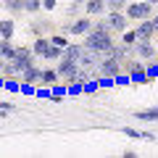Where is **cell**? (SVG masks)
Listing matches in <instances>:
<instances>
[{
    "mask_svg": "<svg viewBox=\"0 0 158 158\" xmlns=\"http://www.w3.org/2000/svg\"><path fill=\"white\" fill-rule=\"evenodd\" d=\"M111 21H108V16L106 19H100V21H95L92 24V29L87 32V37H85V48L87 50H95L98 56H106V53H111V48L116 45L113 42V37H111Z\"/></svg>",
    "mask_w": 158,
    "mask_h": 158,
    "instance_id": "1",
    "label": "cell"
},
{
    "mask_svg": "<svg viewBox=\"0 0 158 158\" xmlns=\"http://www.w3.org/2000/svg\"><path fill=\"white\" fill-rule=\"evenodd\" d=\"M34 58H37V53L32 50V45H29V48H27V45H19V48H16V56H13V66H16V74H19V77H21V74H24V71H27V69L34 63Z\"/></svg>",
    "mask_w": 158,
    "mask_h": 158,
    "instance_id": "2",
    "label": "cell"
},
{
    "mask_svg": "<svg viewBox=\"0 0 158 158\" xmlns=\"http://www.w3.org/2000/svg\"><path fill=\"white\" fill-rule=\"evenodd\" d=\"M98 71H100V77H106V79H116L118 74H121V61L113 58L111 53H106V58H100V63H98Z\"/></svg>",
    "mask_w": 158,
    "mask_h": 158,
    "instance_id": "3",
    "label": "cell"
},
{
    "mask_svg": "<svg viewBox=\"0 0 158 158\" xmlns=\"http://www.w3.org/2000/svg\"><path fill=\"white\" fill-rule=\"evenodd\" d=\"M127 16L132 21H142V19H153V3L142 0V3H129L127 6Z\"/></svg>",
    "mask_w": 158,
    "mask_h": 158,
    "instance_id": "4",
    "label": "cell"
},
{
    "mask_svg": "<svg viewBox=\"0 0 158 158\" xmlns=\"http://www.w3.org/2000/svg\"><path fill=\"white\" fill-rule=\"evenodd\" d=\"M79 69H82V63H79V61H74V58H69V56H61V61H58V74H61V82H66L69 77H74Z\"/></svg>",
    "mask_w": 158,
    "mask_h": 158,
    "instance_id": "5",
    "label": "cell"
},
{
    "mask_svg": "<svg viewBox=\"0 0 158 158\" xmlns=\"http://www.w3.org/2000/svg\"><path fill=\"white\" fill-rule=\"evenodd\" d=\"M132 50H135V56L140 58V61H150V58L156 56V48H153V40H137L135 45H132Z\"/></svg>",
    "mask_w": 158,
    "mask_h": 158,
    "instance_id": "6",
    "label": "cell"
},
{
    "mask_svg": "<svg viewBox=\"0 0 158 158\" xmlns=\"http://www.w3.org/2000/svg\"><path fill=\"white\" fill-rule=\"evenodd\" d=\"M108 21H111V29H113V32L121 34V32H127V27H129L132 19L127 16V11H111V13H108Z\"/></svg>",
    "mask_w": 158,
    "mask_h": 158,
    "instance_id": "7",
    "label": "cell"
},
{
    "mask_svg": "<svg viewBox=\"0 0 158 158\" xmlns=\"http://www.w3.org/2000/svg\"><path fill=\"white\" fill-rule=\"evenodd\" d=\"M92 24H95V21H92V19H77V21H71V24H69V34H71V37H79V34H87V32H90V29H92Z\"/></svg>",
    "mask_w": 158,
    "mask_h": 158,
    "instance_id": "8",
    "label": "cell"
},
{
    "mask_svg": "<svg viewBox=\"0 0 158 158\" xmlns=\"http://www.w3.org/2000/svg\"><path fill=\"white\" fill-rule=\"evenodd\" d=\"M129 77H132V82H148L145 61H132L129 63Z\"/></svg>",
    "mask_w": 158,
    "mask_h": 158,
    "instance_id": "9",
    "label": "cell"
},
{
    "mask_svg": "<svg viewBox=\"0 0 158 158\" xmlns=\"http://www.w3.org/2000/svg\"><path fill=\"white\" fill-rule=\"evenodd\" d=\"M153 34H158L156 27H153V19H142V21H137V37H140V40H153Z\"/></svg>",
    "mask_w": 158,
    "mask_h": 158,
    "instance_id": "10",
    "label": "cell"
},
{
    "mask_svg": "<svg viewBox=\"0 0 158 158\" xmlns=\"http://www.w3.org/2000/svg\"><path fill=\"white\" fill-rule=\"evenodd\" d=\"M21 82H27V85H40V82H42V69H40L37 63H32V66L21 74Z\"/></svg>",
    "mask_w": 158,
    "mask_h": 158,
    "instance_id": "11",
    "label": "cell"
},
{
    "mask_svg": "<svg viewBox=\"0 0 158 158\" xmlns=\"http://www.w3.org/2000/svg\"><path fill=\"white\" fill-rule=\"evenodd\" d=\"M85 8H87V16H103L106 8H108V3L106 0H87Z\"/></svg>",
    "mask_w": 158,
    "mask_h": 158,
    "instance_id": "12",
    "label": "cell"
},
{
    "mask_svg": "<svg viewBox=\"0 0 158 158\" xmlns=\"http://www.w3.org/2000/svg\"><path fill=\"white\" fill-rule=\"evenodd\" d=\"M50 45H53V42H50V37H45V34H40V37H34V42H32V50L37 53L40 58H42V56H45V50H48Z\"/></svg>",
    "mask_w": 158,
    "mask_h": 158,
    "instance_id": "13",
    "label": "cell"
},
{
    "mask_svg": "<svg viewBox=\"0 0 158 158\" xmlns=\"http://www.w3.org/2000/svg\"><path fill=\"white\" fill-rule=\"evenodd\" d=\"M13 32H16V21H13V19H3V24H0V37L11 40Z\"/></svg>",
    "mask_w": 158,
    "mask_h": 158,
    "instance_id": "14",
    "label": "cell"
},
{
    "mask_svg": "<svg viewBox=\"0 0 158 158\" xmlns=\"http://www.w3.org/2000/svg\"><path fill=\"white\" fill-rule=\"evenodd\" d=\"M19 48V45H16ZM16 48H13L11 40H3V45H0V56H3V61H13V56H16Z\"/></svg>",
    "mask_w": 158,
    "mask_h": 158,
    "instance_id": "15",
    "label": "cell"
},
{
    "mask_svg": "<svg viewBox=\"0 0 158 158\" xmlns=\"http://www.w3.org/2000/svg\"><path fill=\"white\" fill-rule=\"evenodd\" d=\"M61 79V74H58V69H42V85H48V87H53Z\"/></svg>",
    "mask_w": 158,
    "mask_h": 158,
    "instance_id": "16",
    "label": "cell"
},
{
    "mask_svg": "<svg viewBox=\"0 0 158 158\" xmlns=\"http://www.w3.org/2000/svg\"><path fill=\"white\" fill-rule=\"evenodd\" d=\"M3 8H6L8 13H13V16H16V13H27L24 11V0H3Z\"/></svg>",
    "mask_w": 158,
    "mask_h": 158,
    "instance_id": "17",
    "label": "cell"
},
{
    "mask_svg": "<svg viewBox=\"0 0 158 158\" xmlns=\"http://www.w3.org/2000/svg\"><path fill=\"white\" fill-rule=\"evenodd\" d=\"M135 118H140V121H158V106L148 108V111H137Z\"/></svg>",
    "mask_w": 158,
    "mask_h": 158,
    "instance_id": "18",
    "label": "cell"
},
{
    "mask_svg": "<svg viewBox=\"0 0 158 158\" xmlns=\"http://www.w3.org/2000/svg\"><path fill=\"white\" fill-rule=\"evenodd\" d=\"M82 53H85V45H77V42H69V48L63 50V56L74 58V61H79L82 58Z\"/></svg>",
    "mask_w": 158,
    "mask_h": 158,
    "instance_id": "19",
    "label": "cell"
},
{
    "mask_svg": "<svg viewBox=\"0 0 158 158\" xmlns=\"http://www.w3.org/2000/svg\"><path fill=\"white\" fill-rule=\"evenodd\" d=\"M121 132H124L127 137H132V140H153L150 132H140V129H132V127H124Z\"/></svg>",
    "mask_w": 158,
    "mask_h": 158,
    "instance_id": "20",
    "label": "cell"
},
{
    "mask_svg": "<svg viewBox=\"0 0 158 158\" xmlns=\"http://www.w3.org/2000/svg\"><path fill=\"white\" fill-rule=\"evenodd\" d=\"M63 50H66V48H61V45H50V48L45 50V56H42V58H48V61H56V58L63 56Z\"/></svg>",
    "mask_w": 158,
    "mask_h": 158,
    "instance_id": "21",
    "label": "cell"
},
{
    "mask_svg": "<svg viewBox=\"0 0 158 158\" xmlns=\"http://www.w3.org/2000/svg\"><path fill=\"white\" fill-rule=\"evenodd\" d=\"M42 0H24V11L27 13H37V11H42Z\"/></svg>",
    "mask_w": 158,
    "mask_h": 158,
    "instance_id": "22",
    "label": "cell"
},
{
    "mask_svg": "<svg viewBox=\"0 0 158 158\" xmlns=\"http://www.w3.org/2000/svg\"><path fill=\"white\" fill-rule=\"evenodd\" d=\"M137 29H127V32H121V42H127V45H135L137 42Z\"/></svg>",
    "mask_w": 158,
    "mask_h": 158,
    "instance_id": "23",
    "label": "cell"
},
{
    "mask_svg": "<svg viewBox=\"0 0 158 158\" xmlns=\"http://www.w3.org/2000/svg\"><path fill=\"white\" fill-rule=\"evenodd\" d=\"M106 3L111 11H127V6H129V0H106Z\"/></svg>",
    "mask_w": 158,
    "mask_h": 158,
    "instance_id": "24",
    "label": "cell"
},
{
    "mask_svg": "<svg viewBox=\"0 0 158 158\" xmlns=\"http://www.w3.org/2000/svg\"><path fill=\"white\" fill-rule=\"evenodd\" d=\"M66 92H69V85H66V82H63V85H58V82H56V85H53V100L63 98Z\"/></svg>",
    "mask_w": 158,
    "mask_h": 158,
    "instance_id": "25",
    "label": "cell"
},
{
    "mask_svg": "<svg viewBox=\"0 0 158 158\" xmlns=\"http://www.w3.org/2000/svg\"><path fill=\"white\" fill-rule=\"evenodd\" d=\"M6 90H11V92H21V82H11V79H6Z\"/></svg>",
    "mask_w": 158,
    "mask_h": 158,
    "instance_id": "26",
    "label": "cell"
},
{
    "mask_svg": "<svg viewBox=\"0 0 158 158\" xmlns=\"http://www.w3.org/2000/svg\"><path fill=\"white\" fill-rule=\"evenodd\" d=\"M0 111H3V116H8V113H13V103L3 100V103H0Z\"/></svg>",
    "mask_w": 158,
    "mask_h": 158,
    "instance_id": "27",
    "label": "cell"
},
{
    "mask_svg": "<svg viewBox=\"0 0 158 158\" xmlns=\"http://www.w3.org/2000/svg\"><path fill=\"white\" fill-rule=\"evenodd\" d=\"M50 42H53V45H61V48H69V42H66L63 37H58V34H53V37H50Z\"/></svg>",
    "mask_w": 158,
    "mask_h": 158,
    "instance_id": "28",
    "label": "cell"
},
{
    "mask_svg": "<svg viewBox=\"0 0 158 158\" xmlns=\"http://www.w3.org/2000/svg\"><path fill=\"white\" fill-rule=\"evenodd\" d=\"M113 82H116V85H129V82H132V77H124V74H118V77L113 79Z\"/></svg>",
    "mask_w": 158,
    "mask_h": 158,
    "instance_id": "29",
    "label": "cell"
},
{
    "mask_svg": "<svg viewBox=\"0 0 158 158\" xmlns=\"http://www.w3.org/2000/svg\"><path fill=\"white\" fill-rule=\"evenodd\" d=\"M21 92H24V95H32V92H34V85H27V82H21Z\"/></svg>",
    "mask_w": 158,
    "mask_h": 158,
    "instance_id": "30",
    "label": "cell"
},
{
    "mask_svg": "<svg viewBox=\"0 0 158 158\" xmlns=\"http://www.w3.org/2000/svg\"><path fill=\"white\" fill-rule=\"evenodd\" d=\"M42 6H45V11H53L58 6V0H42Z\"/></svg>",
    "mask_w": 158,
    "mask_h": 158,
    "instance_id": "31",
    "label": "cell"
},
{
    "mask_svg": "<svg viewBox=\"0 0 158 158\" xmlns=\"http://www.w3.org/2000/svg\"><path fill=\"white\" fill-rule=\"evenodd\" d=\"M98 90V82H87L85 85V92H95Z\"/></svg>",
    "mask_w": 158,
    "mask_h": 158,
    "instance_id": "32",
    "label": "cell"
},
{
    "mask_svg": "<svg viewBox=\"0 0 158 158\" xmlns=\"http://www.w3.org/2000/svg\"><path fill=\"white\" fill-rule=\"evenodd\" d=\"M121 156H127V158H135V156H137V153H135V150H132V148H127V150H124V153H121Z\"/></svg>",
    "mask_w": 158,
    "mask_h": 158,
    "instance_id": "33",
    "label": "cell"
},
{
    "mask_svg": "<svg viewBox=\"0 0 158 158\" xmlns=\"http://www.w3.org/2000/svg\"><path fill=\"white\" fill-rule=\"evenodd\" d=\"M158 74V66H148V77H156Z\"/></svg>",
    "mask_w": 158,
    "mask_h": 158,
    "instance_id": "34",
    "label": "cell"
},
{
    "mask_svg": "<svg viewBox=\"0 0 158 158\" xmlns=\"http://www.w3.org/2000/svg\"><path fill=\"white\" fill-rule=\"evenodd\" d=\"M153 27H156V32H158V13L153 16Z\"/></svg>",
    "mask_w": 158,
    "mask_h": 158,
    "instance_id": "35",
    "label": "cell"
},
{
    "mask_svg": "<svg viewBox=\"0 0 158 158\" xmlns=\"http://www.w3.org/2000/svg\"><path fill=\"white\" fill-rule=\"evenodd\" d=\"M71 3L74 6H82V3H87V0H71Z\"/></svg>",
    "mask_w": 158,
    "mask_h": 158,
    "instance_id": "36",
    "label": "cell"
},
{
    "mask_svg": "<svg viewBox=\"0 0 158 158\" xmlns=\"http://www.w3.org/2000/svg\"><path fill=\"white\" fill-rule=\"evenodd\" d=\"M150 3H153V6H158V0H150Z\"/></svg>",
    "mask_w": 158,
    "mask_h": 158,
    "instance_id": "37",
    "label": "cell"
}]
</instances>
